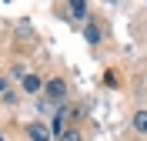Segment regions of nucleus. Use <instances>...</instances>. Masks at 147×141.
Returning <instances> with one entry per match:
<instances>
[{
    "label": "nucleus",
    "instance_id": "1",
    "mask_svg": "<svg viewBox=\"0 0 147 141\" xmlns=\"http://www.w3.org/2000/svg\"><path fill=\"white\" fill-rule=\"evenodd\" d=\"M44 97H47V101H64V97H67V81H64V77L44 81Z\"/></svg>",
    "mask_w": 147,
    "mask_h": 141
},
{
    "label": "nucleus",
    "instance_id": "2",
    "mask_svg": "<svg viewBox=\"0 0 147 141\" xmlns=\"http://www.w3.org/2000/svg\"><path fill=\"white\" fill-rule=\"evenodd\" d=\"M27 138L30 141H50L54 134H50V128L44 121H34V124H27Z\"/></svg>",
    "mask_w": 147,
    "mask_h": 141
},
{
    "label": "nucleus",
    "instance_id": "3",
    "mask_svg": "<svg viewBox=\"0 0 147 141\" xmlns=\"http://www.w3.org/2000/svg\"><path fill=\"white\" fill-rule=\"evenodd\" d=\"M24 91L27 94H37V91H44V81L37 74H24Z\"/></svg>",
    "mask_w": 147,
    "mask_h": 141
},
{
    "label": "nucleus",
    "instance_id": "4",
    "mask_svg": "<svg viewBox=\"0 0 147 141\" xmlns=\"http://www.w3.org/2000/svg\"><path fill=\"white\" fill-rule=\"evenodd\" d=\"M134 131L147 134V111H137V114H134Z\"/></svg>",
    "mask_w": 147,
    "mask_h": 141
},
{
    "label": "nucleus",
    "instance_id": "5",
    "mask_svg": "<svg viewBox=\"0 0 147 141\" xmlns=\"http://www.w3.org/2000/svg\"><path fill=\"white\" fill-rule=\"evenodd\" d=\"M57 141H84V138H80V131H77V128H64V131L57 134Z\"/></svg>",
    "mask_w": 147,
    "mask_h": 141
},
{
    "label": "nucleus",
    "instance_id": "6",
    "mask_svg": "<svg viewBox=\"0 0 147 141\" xmlns=\"http://www.w3.org/2000/svg\"><path fill=\"white\" fill-rule=\"evenodd\" d=\"M70 17H77V20L87 17V3H84V0H74L70 3Z\"/></svg>",
    "mask_w": 147,
    "mask_h": 141
},
{
    "label": "nucleus",
    "instance_id": "7",
    "mask_svg": "<svg viewBox=\"0 0 147 141\" xmlns=\"http://www.w3.org/2000/svg\"><path fill=\"white\" fill-rule=\"evenodd\" d=\"M87 40H90V44H97V40H100V30L94 27V24H90V27H87Z\"/></svg>",
    "mask_w": 147,
    "mask_h": 141
},
{
    "label": "nucleus",
    "instance_id": "8",
    "mask_svg": "<svg viewBox=\"0 0 147 141\" xmlns=\"http://www.w3.org/2000/svg\"><path fill=\"white\" fill-rule=\"evenodd\" d=\"M0 94H7V81H3V77H0Z\"/></svg>",
    "mask_w": 147,
    "mask_h": 141
},
{
    "label": "nucleus",
    "instance_id": "9",
    "mask_svg": "<svg viewBox=\"0 0 147 141\" xmlns=\"http://www.w3.org/2000/svg\"><path fill=\"white\" fill-rule=\"evenodd\" d=\"M0 141H7V138H3V134H0Z\"/></svg>",
    "mask_w": 147,
    "mask_h": 141
}]
</instances>
